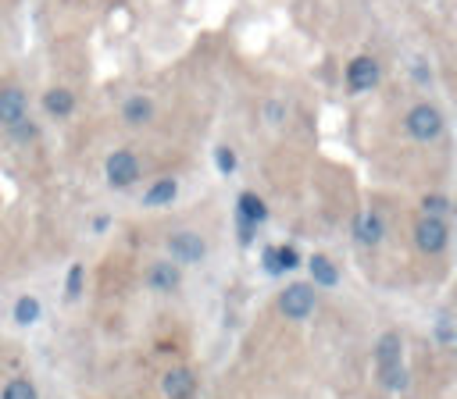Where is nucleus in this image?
<instances>
[{
    "label": "nucleus",
    "mask_w": 457,
    "mask_h": 399,
    "mask_svg": "<svg viewBox=\"0 0 457 399\" xmlns=\"http://www.w3.org/2000/svg\"><path fill=\"white\" fill-rule=\"evenodd\" d=\"M407 132H411L414 139L429 143V139H436V136L443 132V115H439L436 107H429V104H418V107L407 115Z\"/></svg>",
    "instance_id": "obj_1"
},
{
    "label": "nucleus",
    "mask_w": 457,
    "mask_h": 399,
    "mask_svg": "<svg viewBox=\"0 0 457 399\" xmlns=\"http://www.w3.org/2000/svg\"><path fill=\"white\" fill-rule=\"evenodd\" d=\"M279 307H283V314H286L290 321H304V317L315 310V292H311L308 285H290V289L283 292Z\"/></svg>",
    "instance_id": "obj_2"
},
{
    "label": "nucleus",
    "mask_w": 457,
    "mask_h": 399,
    "mask_svg": "<svg viewBox=\"0 0 457 399\" xmlns=\"http://www.w3.org/2000/svg\"><path fill=\"white\" fill-rule=\"evenodd\" d=\"M136 179H140L136 157H132L129 150H115V154L107 157V182H111V186H132Z\"/></svg>",
    "instance_id": "obj_3"
},
{
    "label": "nucleus",
    "mask_w": 457,
    "mask_h": 399,
    "mask_svg": "<svg viewBox=\"0 0 457 399\" xmlns=\"http://www.w3.org/2000/svg\"><path fill=\"white\" fill-rule=\"evenodd\" d=\"M414 243H418V250H425V253H439V250L446 246V225H443L436 214H429L425 221H418Z\"/></svg>",
    "instance_id": "obj_4"
},
{
    "label": "nucleus",
    "mask_w": 457,
    "mask_h": 399,
    "mask_svg": "<svg viewBox=\"0 0 457 399\" xmlns=\"http://www.w3.org/2000/svg\"><path fill=\"white\" fill-rule=\"evenodd\" d=\"M168 250H172V257H175L179 264H196V260L204 257V239H200L196 232H175V235L168 239Z\"/></svg>",
    "instance_id": "obj_5"
},
{
    "label": "nucleus",
    "mask_w": 457,
    "mask_h": 399,
    "mask_svg": "<svg viewBox=\"0 0 457 399\" xmlns=\"http://www.w3.org/2000/svg\"><path fill=\"white\" fill-rule=\"evenodd\" d=\"M347 83H350V90H354V93L372 90V86L379 83V65H375L372 58H357V61H350V68H347Z\"/></svg>",
    "instance_id": "obj_6"
},
{
    "label": "nucleus",
    "mask_w": 457,
    "mask_h": 399,
    "mask_svg": "<svg viewBox=\"0 0 457 399\" xmlns=\"http://www.w3.org/2000/svg\"><path fill=\"white\" fill-rule=\"evenodd\" d=\"M26 118V93L22 90H0V125H15V122H22Z\"/></svg>",
    "instance_id": "obj_7"
},
{
    "label": "nucleus",
    "mask_w": 457,
    "mask_h": 399,
    "mask_svg": "<svg viewBox=\"0 0 457 399\" xmlns=\"http://www.w3.org/2000/svg\"><path fill=\"white\" fill-rule=\"evenodd\" d=\"M164 395L168 399H189L193 395V374L189 371H168L164 374Z\"/></svg>",
    "instance_id": "obj_8"
},
{
    "label": "nucleus",
    "mask_w": 457,
    "mask_h": 399,
    "mask_svg": "<svg viewBox=\"0 0 457 399\" xmlns=\"http://www.w3.org/2000/svg\"><path fill=\"white\" fill-rule=\"evenodd\" d=\"M354 235H357L364 246H375V243L382 239V218H379V214H361V218L354 221Z\"/></svg>",
    "instance_id": "obj_9"
},
{
    "label": "nucleus",
    "mask_w": 457,
    "mask_h": 399,
    "mask_svg": "<svg viewBox=\"0 0 457 399\" xmlns=\"http://www.w3.org/2000/svg\"><path fill=\"white\" fill-rule=\"evenodd\" d=\"M147 282H150L157 292H172V289L179 285V271H175L172 264H154L150 275H147Z\"/></svg>",
    "instance_id": "obj_10"
},
{
    "label": "nucleus",
    "mask_w": 457,
    "mask_h": 399,
    "mask_svg": "<svg viewBox=\"0 0 457 399\" xmlns=\"http://www.w3.org/2000/svg\"><path fill=\"white\" fill-rule=\"evenodd\" d=\"M396 363H400V335L389 331V335H382V342H379V371L396 367Z\"/></svg>",
    "instance_id": "obj_11"
},
{
    "label": "nucleus",
    "mask_w": 457,
    "mask_h": 399,
    "mask_svg": "<svg viewBox=\"0 0 457 399\" xmlns=\"http://www.w3.org/2000/svg\"><path fill=\"white\" fill-rule=\"evenodd\" d=\"M43 104H47V111H51V115H58V118L72 115V107H75V100H72V93H68V90H51Z\"/></svg>",
    "instance_id": "obj_12"
},
{
    "label": "nucleus",
    "mask_w": 457,
    "mask_h": 399,
    "mask_svg": "<svg viewBox=\"0 0 457 399\" xmlns=\"http://www.w3.org/2000/svg\"><path fill=\"white\" fill-rule=\"evenodd\" d=\"M150 115H154V107H150L147 97H132L125 104V122L129 125H143V122H150Z\"/></svg>",
    "instance_id": "obj_13"
},
{
    "label": "nucleus",
    "mask_w": 457,
    "mask_h": 399,
    "mask_svg": "<svg viewBox=\"0 0 457 399\" xmlns=\"http://www.w3.org/2000/svg\"><path fill=\"white\" fill-rule=\"evenodd\" d=\"M240 218L258 225V221H265V218H268V211H265V203H261L254 193H243V196H240Z\"/></svg>",
    "instance_id": "obj_14"
},
{
    "label": "nucleus",
    "mask_w": 457,
    "mask_h": 399,
    "mask_svg": "<svg viewBox=\"0 0 457 399\" xmlns=\"http://www.w3.org/2000/svg\"><path fill=\"white\" fill-rule=\"evenodd\" d=\"M172 196H175V182H172V179H161L157 186L147 189L143 203H147V207H157V203H172Z\"/></svg>",
    "instance_id": "obj_15"
},
{
    "label": "nucleus",
    "mask_w": 457,
    "mask_h": 399,
    "mask_svg": "<svg viewBox=\"0 0 457 399\" xmlns=\"http://www.w3.org/2000/svg\"><path fill=\"white\" fill-rule=\"evenodd\" d=\"M40 317V303L33 299V296H22L19 303H15V321L19 324H33Z\"/></svg>",
    "instance_id": "obj_16"
},
{
    "label": "nucleus",
    "mask_w": 457,
    "mask_h": 399,
    "mask_svg": "<svg viewBox=\"0 0 457 399\" xmlns=\"http://www.w3.org/2000/svg\"><path fill=\"white\" fill-rule=\"evenodd\" d=\"M311 278L322 282V285H336V267H332L325 257H315V260H311Z\"/></svg>",
    "instance_id": "obj_17"
},
{
    "label": "nucleus",
    "mask_w": 457,
    "mask_h": 399,
    "mask_svg": "<svg viewBox=\"0 0 457 399\" xmlns=\"http://www.w3.org/2000/svg\"><path fill=\"white\" fill-rule=\"evenodd\" d=\"M4 399H36V388H33L29 381L15 378V381H8V388H4Z\"/></svg>",
    "instance_id": "obj_18"
},
{
    "label": "nucleus",
    "mask_w": 457,
    "mask_h": 399,
    "mask_svg": "<svg viewBox=\"0 0 457 399\" xmlns=\"http://www.w3.org/2000/svg\"><path fill=\"white\" fill-rule=\"evenodd\" d=\"M382 381H386L389 388H404V385H407V374H404V367L396 363V367H386V371H382Z\"/></svg>",
    "instance_id": "obj_19"
},
{
    "label": "nucleus",
    "mask_w": 457,
    "mask_h": 399,
    "mask_svg": "<svg viewBox=\"0 0 457 399\" xmlns=\"http://www.w3.org/2000/svg\"><path fill=\"white\" fill-rule=\"evenodd\" d=\"M214 161H218V168H221L225 175H228V171H233V168H236V154H233V150H228V147H221V150L214 154Z\"/></svg>",
    "instance_id": "obj_20"
},
{
    "label": "nucleus",
    "mask_w": 457,
    "mask_h": 399,
    "mask_svg": "<svg viewBox=\"0 0 457 399\" xmlns=\"http://www.w3.org/2000/svg\"><path fill=\"white\" fill-rule=\"evenodd\" d=\"M446 211H450V203H446L443 196H425V214H436V218H439V214H446Z\"/></svg>",
    "instance_id": "obj_21"
},
{
    "label": "nucleus",
    "mask_w": 457,
    "mask_h": 399,
    "mask_svg": "<svg viewBox=\"0 0 457 399\" xmlns=\"http://www.w3.org/2000/svg\"><path fill=\"white\" fill-rule=\"evenodd\" d=\"M275 257H279V267H297V250L293 246H279Z\"/></svg>",
    "instance_id": "obj_22"
},
{
    "label": "nucleus",
    "mask_w": 457,
    "mask_h": 399,
    "mask_svg": "<svg viewBox=\"0 0 457 399\" xmlns=\"http://www.w3.org/2000/svg\"><path fill=\"white\" fill-rule=\"evenodd\" d=\"M79 289H83V267L75 264V267L68 271V296H79Z\"/></svg>",
    "instance_id": "obj_23"
},
{
    "label": "nucleus",
    "mask_w": 457,
    "mask_h": 399,
    "mask_svg": "<svg viewBox=\"0 0 457 399\" xmlns=\"http://www.w3.org/2000/svg\"><path fill=\"white\" fill-rule=\"evenodd\" d=\"M265 264H268V271L272 275H279L283 267H279V257H275V250H265Z\"/></svg>",
    "instance_id": "obj_24"
}]
</instances>
